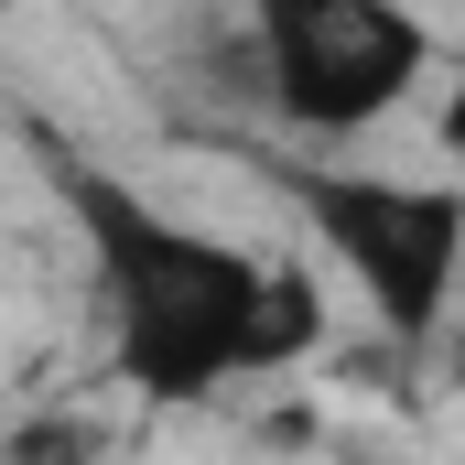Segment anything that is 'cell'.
Wrapping results in <instances>:
<instances>
[{"label":"cell","mask_w":465,"mask_h":465,"mask_svg":"<svg viewBox=\"0 0 465 465\" xmlns=\"http://www.w3.org/2000/svg\"><path fill=\"white\" fill-rule=\"evenodd\" d=\"M325 228L347 238V260L379 282L390 325H433V314H444L455 206H444L433 184H422V195H401V184H336V195H325Z\"/></svg>","instance_id":"obj_3"},{"label":"cell","mask_w":465,"mask_h":465,"mask_svg":"<svg viewBox=\"0 0 465 465\" xmlns=\"http://www.w3.org/2000/svg\"><path fill=\"white\" fill-rule=\"evenodd\" d=\"M422 65V33L390 11V0H271V87L282 109L357 130L379 119Z\"/></svg>","instance_id":"obj_2"},{"label":"cell","mask_w":465,"mask_h":465,"mask_svg":"<svg viewBox=\"0 0 465 465\" xmlns=\"http://www.w3.org/2000/svg\"><path fill=\"white\" fill-rule=\"evenodd\" d=\"M0 465H98V433L87 422H22L0 444Z\"/></svg>","instance_id":"obj_4"},{"label":"cell","mask_w":465,"mask_h":465,"mask_svg":"<svg viewBox=\"0 0 465 465\" xmlns=\"http://www.w3.org/2000/svg\"><path fill=\"white\" fill-rule=\"evenodd\" d=\"M109 271H119V357L141 390H206V379L260 368L271 260H238L163 217H109Z\"/></svg>","instance_id":"obj_1"}]
</instances>
